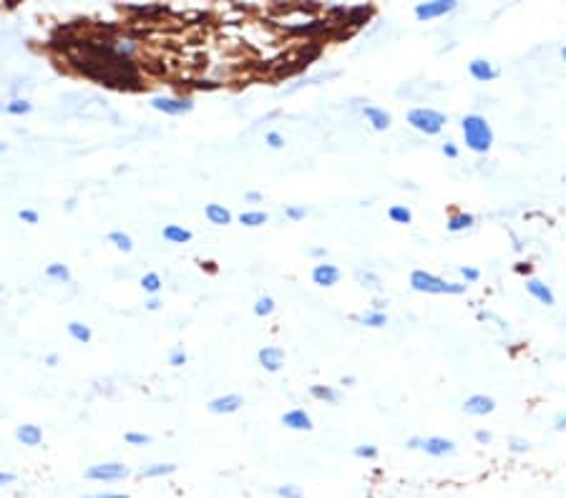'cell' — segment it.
Returning a JSON list of instances; mask_svg holds the SVG:
<instances>
[{
    "label": "cell",
    "mask_w": 566,
    "mask_h": 498,
    "mask_svg": "<svg viewBox=\"0 0 566 498\" xmlns=\"http://www.w3.org/2000/svg\"><path fill=\"white\" fill-rule=\"evenodd\" d=\"M461 131H464L466 147L476 151V154H486L493 144V129L481 113H468L461 121Z\"/></svg>",
    "instance_id": "6da1fadb"
},
{
    "label": "cell",
    "mask_w": 566,
    "mask_h": 498,
    "mask_svg": "<svg viewBox=\"0 0 566 498\" xmlns=\"http://www.w3.org/2000/svg\"><path fill=\"white\" fill-rule=\"evenodd\" d=\"M411 287L415 292H426V294H464L466 287L461 282H446V279L435 277L426 270H415L411 272Z\"/></svg>",
    "instance_id": "7a4b0ae2"
},
{
    "label": "cell",
    "mask_w": 566,
    "mask_h": 498,
    "mask_svg": "<svg viewBox=\"0 0 566 498\" xmlns=\"http://www.w3.org/2000/svg\"><path fill=\"white\" fill-rule=\"evenodd\" d=\"M408 124L415 129V131L426 133V136H435V133L443 131V126L448 124V116L443 111L435 109H426V106H418V109L408 111Z\"/></svg>",
    "instance_id": "3957f363"
},
{
    "label": "cell",
    "mask_w": 566,
    "mask_h": 498,
    "mask_svg": "<svg viewBox=\"0 0 566 498\" xmlns=\"http://www.w3.org/2000/svg\"><path fill=\"white\" fill-rule=\"evenodd\" d=\"M131 470L124 463H96L86 468V478L91 481H124Z\"/></svg>",
    "instance_id": "277c9868"
},
{
    "label": "cell",
    "mask_w": 566,
    "mask_h": 498,
    "mask_svg": "<svg viewBox=\"0 0 566 498\" xmlns=\"http://www.w3.org/2000/svg\"><path fill=\"white\" fill-rule=\"evenodd\" d=\"M151 109L162 111L166 116H182L194 109V103H191V98H179V96H154Z\"/></svg>",
    "instance_id": "5b68a950"
},
{
    "label": "cell",
    "mask_w": 566,
    "mask_h": 498,
    "mask_svg": "<svg viewBox=\"0 0 566 498\" xmlns=\"http://www.w3.org/2000/svg\"><path fill=\"white\" fill-rule=\"evenodd\" d=\"M456 0H428V3H418L415 6V18L418 21H433V18H441V15L456 10Z\"/></svg>",
    "instance_id": "8992f818"
},
{
    "label": "cell",
    "mask_w": 566,
    "mask_h": 498,
    "mask_svg": "<svg viewBox=\"0 0 566 498\" xmlns=\"http://www.w3.org/2000/svg\"><path fill=\"white\" fill-rule=\"evenodd\" d=\"M420 451H426L433 458H443V455H450L456 451V443L448 438H441V435H431V438L420 440Z\"/></svg>",
    "instance_id": "52a82bcc"
},
{
    "label": "cell",
    "mask_w": 566,
    "mask_h": 498,
    "mask_svg": "<svg viewBox=\"0 0 566 498\" xmlns=\"http://www.w3.org/2000/svg\"><path fill=\"white\" fill-rule=\"evenodd\" d=\"M496 411V400L488 396H481V393H476V396L466 398L464 400V413L466 415H488V413Z\"/></svg>",
    "instance_id": "ba28073f"
},
{
    "label": "cell",
    "mask_w": 566,
    "mask_h": 498,
    "mask_svg": "<svg viewBox=\"0 0 566 498\" xmlns=\"http://www.w3.org/2000/svg\"><path fill=\"white\" fill-rule=\"evenodd\" d=\"M312 282L320 287H332L340 282V270L335 267V264H327V262H320L315 264V270H312Z\"/></svg>",
    "instance_id": "9c48e42d"
},
{
    "label": "cell",
    "mask_w": 566,
    "mask_h": 498,
    "mask_svg": "<svg viewBox=\"0 0 566 498\" xmlns=\"http://www.w3.org/2000/svg\"><path fill=\"white\" fill-rule=\"evenodd\" d=\"M242 405H244L242 396H237V393H229V396L214 398L212 403H209V411L217 413V415H224V413H235V411H239Z\"/></svg>",
    "instance_id": "30bf717a"
},
{
    "label": "cell",
    "mask_w": 566,
    "mask_h": 498,
    "mask_svg": "<svg viewBox=\"0 0 566 498\" xmlns=\"http://www.w3.org/2000/svg\"><path fill=\"white\" fill-rule=\"evenodd\" d=\"M526 292H529L534 300L541 302V305H546V307H554V305H556V297H554L552 287L544 285L541 279H529V282H526Z\"/></svg>",
    "instance_id": "8fae6325"
},
{
    "label": "cell",
    "mask_w": 566,
    "mask_h": 498,
    "mask_svg": "<svg viewBox=\"0 0 566 498\" xmlns=\"http://www.w3.org/2000/svg\"><path fill=\"white\" fill-rule=\"evenodd\" d=\"M468 74H471L473 78H476V81L488 83V81H493V78L499 76V71L493 68L491 61H486V58H473L471 63H468Z\"/></svg>",
    "instance_id": "7c38bea8"
},
{
    "label": "cell",
    "mask_w": 566,
    "mask_h": 498,
    "mask_svg": "<svg viewBox=\"0 0 566 498\" xmlns=\"http://www.w3.org/2000/svg\"><path fill=\"white\" fill-rule=\"evenodd\" d=\"M282 425L292 428V431H312V418L302 408H292V411H287L282 415Z\"/></svg>",
    "instance_id": "4fadbf2b"
},
{
    "label": "cell",
    "mask_w": 566,
    "mask_h": 498,
    "mask_svg": "<svg viewBox=\"0 0 566 498\" xmlns=\"http://www.w3.org/2000/svg\"><path fill=\"white\" fill-rule=\"evenodd\" d=\"M257 358H259V365L265 367V370L277 373L282 367V362H285V352H282L280 347H262Z\"/></svg>",
    "instance_id": "5bb4252c"
},
{
    "label": "cell",
    "mask_w": 566,
    "mask_h": 498,
    "mask_svg": "<svg viewBox=\"0 0 566 498\" xmlns=\"http://www.w3.org/2000/svg\"><path fill=\"white\" fill-rule=\"evenodd\" d=\"M362 116L368 118V124L375 129V131H385V129H390V113L385 109H378V106H365L362 109Z\"/></svg>",
    "instance_id": "9a60e30c"
},
{
    "label": "cell",
    "mask_w": 566,
    "mask_h": 498,
    "mask_svg": "<svg viewBox=\"0 0 566 498\" xmlns=\"http://www.w3.org/2000/svg\"><path fill=\"white\" fill-rule=\"evenodd\" d=\"M15 435H18V440H21L23 446H30V448L41 446V440H43V431H41V425H33V423L18 425Z\"/></svg>",
    "instance_id": "2e32d148"
},
{
    "label": "cell",
    "mask_w": 566,
    "mask_h": 498,
    "mask_svg": "<svg viewBox=\"0 0 566 498\" xmlns=\"http://www.w3.org/2000/svg\"><path fill=\"white\" fill-rule=\"evenodd\" d=\"M204 214H206V219L212 221V224H217V227H227V224H232V212H229L227 206L206 204Z\"/></svg>",
    "instance_id": "e0dca14e"
},
{
    "label": "cell",
    "mask_w": 566,
    "mask_h": 498,
    "mask_svg": "<svg viewBox=\"0 0 566 498\" xmlns=\"http://www.w3.org/2000/svg\"><path fill=\"white\" fill-rule=\"evenodd\" d=\"M290 30L292 33H300V36H312V33H320V30H327V21H323V18H312V21H302V23H294V25H290Z\"/></svg>",
    "instance_id": "ac0fdd59"
},
{
    "label": "cell",
    "mask_w": 566,
    "mask_h": 498,
    "mask_svg": "<svg viewBox=\"0 0 566 498\" xmlns=\"http://www.w3.org/2000/svg\"><path fill=\"white\" fill-rule=\"evenodd\" d=\"M162 235H164V239L171 242V244H184V242H189L191 239L189 229L179 227V224H166V227L162 229Z\"/></svg>",
    "instance_id": "d6986e66"
},
{
    "label": "cell",
    "mask_w": 566,
    "mask_h": 498,
    "mask_svg": "<svg viewBox=\"0 0 566 498\" xmlns=\"http://www.w3.org/2000/svg\"><path fill=\"white\" fill-rule=\"evenodd\" d=\"M473 214H468V212H456V214H450L448 217V232H464V229H471L473 227Z\"/></svg>",
    "instance_id": "ffe728a7"
},
{
    "label": "cell",
    "mask_w": 566,
    "mask_h": 498,
    "mask_svg": "<svg viewBox=\"0 0 566 498\" xmlns=\"http://www.w3.org/2000/svg\"><path fill=\"white\" fill-rule=\"evenodd\" d=\"M177 470L174 463H151L146 468H141V476L144 478H162V476H171Z\"/></svg>",
    "instance_id": "44dd1931"
},
{
    "label": "cell",
    "mask_w": 566,
    "mask_h": 498,
    "mask_svg": "<svg viewBox=\"0 0 566 498\" xmlns=\"http://www.w3.org/2000/svg\"><path fill=\"white\" fill-rule=\"evenodd\" d=\"M370 13H373V8H370V6L347 8V23H350V25H362V23L370 18Z\"/></svg>",
    "instance_id": "7402d4cb"
},
{
    "label": "cell",
    "mask_w": 566,
    "mask_h": 498,
    "mask_svg": "<svg viewBox=\"0 0 566 498\" xmlns=\"http://www.w3.org/2000/svg\"><path fill=\"white\" fill-rule=\"evenodd\" d=\"M30 109H33V103L25 101V98H13V101H8L3 106V111L10 113V116H25V113H30Z\"/></svg>",
    "instance_id": "603a6c76"
},
{
    "label": "cell",
    "mask_w": 566,
    "mask_h": 498,
    "mask_svg": "<svg viewBox=\"0 0 566 498\" xmlns=\"http://www.w3.org/2000/svg\"><path fill=\"white\" fill-rule=\"evenodd\" d=\"M309 393H312V398H317V400H325V403H338V400H340L338 390L327 388V385H312V388H309Z\"/></svg>",
    "instance_id": "cb8c5ba5"
},
{
    "label": "cell",
    "mask_w": 566,
    "mask_h": 498,
    "mask_svg": "<svg viewBox=\"0 0 566 498\" xmlns=\"http://www.w3.org/2000/svg\"><path fill=\"white\" fill-rule=\"evenodd\" d=\"M360 323L368 325V327H385L388 325V315L385 312H378V310H368L360 315Z\"/></svg>",
    "instance_id": "d4e9b609"
},
{
    "label": "cell",
    "mask_w": 566,
    "mask_h": 498,
    "mask_svg": "<svg viewBox=\"0 0 566 498\" xmlns=\"http://www.w3.org/2000/svg\"><path fill=\"white\" fill-rule=\"evenodd\" d=\"M239 221H242L244 227H262V224L270 221V214L267 212H242Z\"/></svg>",
    "instance_id": "484cf974"
},
{
    "label": "cell",
    "mask_w": 566,
    "mask_h": 498,
    "mask_svg": "<svg viewBox=\"0 0 566 498\" xmlns=\"http://www.w3.org/2000/svg\"><path fill=\"white\" fill-rule=\"evenodd\" d=\"M45 277L56 279V282H68V279H71V272H68L66 264L53 262V264H48V267H45Z\"/></svg>",
    "instance_id": "4316f807"
},
{
    "label": "cell",
    "mask_w": 566,
    "mask_h": 498,
    "mask_svg": "<svg viewBox=\"0 0 566 498\" xmlns=\"http://www.w3.org/2000/svg\"><path fill=\"white\" fill-rule=\"evenodd\" d=\"M68 335L74 337V340H78V343H91V327L83 323H68Z\"/></svg>",
    "instance_id": "83f0119b"
},
{
    "label": "cell",
    "mask_w": 566,
    "mask_h": 498,
    "mask_svg": "<svg viewBox=\"0 0 566 498\" xmlns=\"http://www.w3.org/2000/svg\"><path fill=\"white\" fill-rule=\"evenodd\" d=\"M388 217H390L393 221H398V224H411V221H413L411 209H408V206H400V204L390 206V209H388Z\"/></svg>",
    "instance_id": "f1b7e54d"
},
{
    "label": "cell",
    "mask_w": 566,
    "mask_h": 498,
    "mask_svg": "<svg viewBox=\"0 0 566 498\" xmlns=\"http://www.w3.org/2000/svg\"><path fill=\"white\" fill-rule=\"evenodd\" d=\"M109 242L113 244L116 249H121V252H131V249H133L131 237L126 235V232H111V235H109Z\"/></svg>",
    "instance_id": "f546056e"
},
{
    "label": "cell",
    "mask_w": 566,
    "mask_h": 498,
    "mask_svg": "<svg viewBox=\"0 0 566 498\" xmlns=\"http://www.w3.org/2000/svg\"><path fill=\"white\" fill-rule=\"evenodd\" d=\"M141 287H144V292L156 294L159 290H162V277H159L156 272H149V274H144V277H141Z\"/></svg>",
    "instance_id": "4dcf8cb0"
},
{
    "label": "cell",
    "mask_w": 566,
    "mask_h": 498,
    "mask_svg": "<svg viewBox=\"0 0 566 498\" xmlns=\"http://www.w3.org/2000/svg\"><path fill=\"white\" fill-rule=\"evenodd\" d=\"M274 312V300L270 297V294H265V297H259L257 302H254V315L259 317H267Z\"/></svg>",
    "instance_id": "1f68e13d"
},
{
    "label": "cell",
    "mask_w": 566,
    "mask_h": 498,
    "mask_svg": "<svg viewBox=\"0 0 566 498\" xmlns=\"http://www.w3.org/2000/svg\"><path fill=\"white\" fill-rule=\"evenodd\" d=\"M126 443L129 446H149L151 435H146V433H126Z\"/></svg>",
    "instance_id": "d6a6232c"
},
{
    "label": "cell",
    "mask_w": 566,
    "mask_h": 498,
    "mask_svg": "<svg viewBox=\"0 0 566 498\" xmlns=\"http://www.w3.org/2000/svg\"><path fill=\"white\" fill-rule=\"evenodd\" d=\"M285 217L287 219H292V221H300V219L307 217V209H305V206H297V204H290L285 209Z\"/></svg>",
    "instance_id": "836d02e7"
},
{
    "label": "cell",
    "mask_w": 566,
    "mask_h": 498,
    "mask_svg": "<svg viewBox=\"0 0 566 498\" xmlns=\"http://www.w3.org/2000/svg\"><path fill=\"white\" fill-rule=\"evenodd\" d=\"M186 360H189V358H186V350H184V347H174V350L169 352V362H171L174 367L186 365Z\"/></svg>",
    "instance_id": "e575fe53"
},
{
    "label": "cell",
    "mask_w": 566,
    "mask_h": 498,
    "mask_svg": "<svg viewBox=\"0 0 566 498\" xmlns=\"http://www.w3.org/2000/svg\"><path fill=\"white\" fill-rule=\"evenodd\" d=\"M265 144L270 149H282V147H285V136H282L280 131H267Z\"/></svg>",
    "instance_id": "d590c367"
},
{
    "label": "cell",
    "mask_w": 566,
    "mask_h": 498,
    "mask_svg": "<svg viewBox=\"0 0 566 498\" xmlns=\"http://www.w3.org/2000/svg\"><path fill=\"white\" fill-rule=\"evenodd\" d=\"M277 496L280 498H302V491L297 488V486L287 484V486H280V488H277Z\"/></svg>",
    "instance_id": "8d00e7d4"
},
{
    "label": "cell",
    "mask_w": 566,
    "mask_h": 498,
    "mask_svg": "<svg viewBox=\"0 0 566 498\" xmlns=\"http://www.w3.org/2000/svg\"><path fill=\"white\" fill-rule=\"evenodd\" d=\"M355 455L358 458H378V448L370 446V443H362V446L355 448Z\"/></svg>",
    "instance_id": "74e56055"
},
{
    "label": "cell",
    "mask_w": 566,
    "mask_h": 498,
    "mask_svg": "<svg viewBox=\"0 0 566 498\" xmlns=\"http://www.w3.org/2000/svg\"><path fill=\"white\" fill-rule=\"evenodd\" d=\"M358 279H360V282H365L368 287H373V290H378V287H380V277H378V274H373V272H358Z\"/></svg>",
    "instance_id": "f35d334b"
},
{
    "label": "cell",
    "mask_w": 566,
    "mask_h": 498,
    "mask_svg": "<svg viewBox=\"0 0 566 498\" xmlns=\"http://www.w3.org/2000/svg\"><path fill=\"white\" fill-rule=\"evenodd\" d=\"M18 219L25 221V224H38V212L36 209H21V212H18Z\"/></svg>",
    "instance_id": "ab89813d"
},
{
    "label": "cell",
    "mask_w": 566,
    "mask_h": 498,
    "mask_svg": "<svg viewBox=\"0 0 566 498\" xmlns=\"http://www.w3.org/2000/svg\"><path fill=\"white\" fill-rule=\"evenodd\" d=\"M461 274L466 277V282H478V279H481V272H478L476 267H468V264L461 267Z\"/></svg>",
    "instance_id": "60d3db41"
},
{
    "label": "cell",
    "mask_w": 566,
    "mask_h": 498,
    "mask_svg": "<svg viewBox=\"0 0 566 498\" xmlns=\"http://www.w3.org/2000/svg\"><path fill=\"white\" fill-rule=\"evenodd\" d=\"M529 448H531L529 440H523V438H511V451H514V453H526Z\"/></svg>",
    "instance_id": "b9f144b4"
},
{
    "label": "cell",
    "mask_w": 566,
    "mask_h": 498,
    "mask_svg": "<svg viewBox=\"0 0 566 498\" xmlns=\"http://www.w3.org/2000/svg\"><path fill=\"white\" fill-rule=\"evenodd\" d=\"M443 156H448V159H458V147L453 144V141H446V144H443Z\"/></svg>",
    "instance_id": "7bdbcfd3"
},
{
    "label": "cell",
    "mask_w": 566,
    "mask_h": 498,
    "mask_svg": "<svg viewBox=\"0 0 566 498\" xmlns=\"http://www.w3.org/2000/svg\"><path fill=\"white\" fill-rule=\"evenodd\" d=\"M554 428H556V431H566V411L556 413V418H554Z\"/></svg>",
    "instance_id": "ee69618b"
},
{
    "label": "cell",
    "mask_w": 566,
    "mask_h": 498,
    "mask_svg": "<svg viewBox=\"0 0 566 498\" xmlns=\"http://www.w3.org/2000/svg\"><path fill=\"white\" fill-rule=\"evenodd\" d=\"M476 440L481 443V446H486V443H491L493 440V435L488 431H476Z\"/></svg>",
    "instance_id": "f6af8a7d"
},
{
    "label": "cell",
    "mask_w": 566,
    "mask_h": 498,
    "mask_svg": "<svg viewBox=\"0 0 566 498\" xmlns=\"http://www.w3.org/2000/svg\"><path fill=\"white\" fill-rule=\"evenodd\" d=\"M244 202L257 204V202H262V194H259V191H247V194H244Z\"/></svg>",
    "instance_id": "bcb514c9"
},
{
    "label": "cell",
    "mask_w": 566,
    "mask_h": 498,
    "mask_svg": "<svg viewBox=\"0 0 566 498\" xmlns=\"http://www.w3.org/2000/svg\"><path fill=\"white\" fill-rule=\"evenodd\" d=\"M86 498H131V496H126V493H91V496Z\"/></svg>",
    "instance_id": "7dc6e473"
},
{
    "label": "cell",
    "mask_w": 566,
    "mask_h": 498,
    "mask_svg": "<svg viewBox=\"0 0 566 498\" xmlns=\"http://www.w3.org/2000/svg\"><path fill=\"white\" fill-rule=\"evenodd\" d=\"M519 274H531V264L529 262H516V267H514Z\"/></svg>",
    "instance_id": "c3c4849f"
},
{
    "label": "cell",
    "mask_w": 566,
    "mask_h": 498,
    "mask_svg": "<svg viewBox=\"0 0 566 498\" xmlns=\"http://www.w3.org/2000/svg\"><path fill=\"white\" fill-rule=\"evenodd\" d=\"M15 481L13 473H6V470H0V486H10Z\"/></svg>",
    "instance_id": "681fc988"
},
{
    "label": "cell",
    "mask_w": 566,
    "mask_h": 498,
    "mask_svg": "<svg viewBox=\"0 0 566 498\" xmlns=\"http://www.w3.org/2000/svg\"><path fill=\"white\" fill-rule=\"evenodd\" d=\"M159 307H162V302L156 300V297H151V300L146 302V310H159Z\"/></svg>",
    "instance_id": "f907efd6"
},
{
    "label": "cell",
    "mask_w": 566,
    "mask_h": 498,
    "mask_svg": "<svg viewBox=\"0 0 566 498\" xmlns=\"http://www.w3.org/2000/svg\"><path fill=\"white\" fill-rule=\"evenodd\" d=\"M420 440H423V438H418V435H415V438H408V443H405V446H408V448H420Z\"/></svg>",
    "instance_id": "816d5d0a"
},
{
    "label": "cell",
    "mask_w": 566,
    "mask_h": 498,
    "mask_svg": "<svg viewBox=\"0 0 566 498\" xmlns=\"http://www.w3.org/2000/svg\"><path fill=\"white\" fill-rule=\"evenodd\" d=\"M309 255H312V257H325V255H327V249L315 247V249H309Z\"/></svg>",
    "instance_id": "f5cc1de1"
},
{
    "label": "cell",
    "mask_w": 566,
    "mask_h": 498,
    "mask_svg": "<svg viewBox=\"0 0 566 498\" xmlns=\"http://www.w3.org/2000/svg\"><path fill=\"white\" fill-rule=\"evenodd\" d=\"M45 362H48V365H58V355H56V352H51V355L45 358Z\"/></svg>",
    "instance_id": "db71d44e"
},
{
    "label": "cell",
    "mask_w": 566,
    "mask_h": 498,
    "mask_svg": "<svg viewBox=\"0 0 566 498\" xmlns=\"http://www.w3.org/2000/svg\"><path fill=\"white\" fill-rule=\"evenodd\" d=\"M373 310H378V312H385V302L375 300V302H373Z\"/></svg>",
    "instance_id": "11a10c76"
},
{
    "label": "cell",
    "mask_w": 566,
    "mask_h": 498,
    "mask_svg": "<svg viewBox=\"0 0 566 498\" xmlns=\"http://www.w3.org/2000/svg\"><path fill=\"white\" fill-rule=\"evenodd\" d=\"M340 382H342V385H353V382H355V378H350V375H347V378H342V380H340Z\"/></svg>",
    "instance_id": "9f6ffc18"
},
{
    "label": "cell",
    "mask_w": 566,
    "mask_h": 498,
    "mask_svg": "<svg viewBox=\"0 0 566 498\" xmlns=\"http://www.w3.org/2000/svg\"><path fill=\"white\" fill-rule=\"evenodd\" d=\"M561 58L566 61V45H564V48H561Z\"/></svg>",
    "instance_id": "6f0895ef"
},
{
    "label": "cell",
    "mask_w": 566,
    "mask_h": 498,
    "mask_svg": "<svg viewBox=\"0 0 566 498\" xmlns=\"http://www.w3.org/2000/svg\"><path fill=\"white\" fill-rule=\"evenodd\" d=\"M0 292H3V287H0Z\"/></svg>",
    "instance_id": "680465c9"
}]
</instances>
